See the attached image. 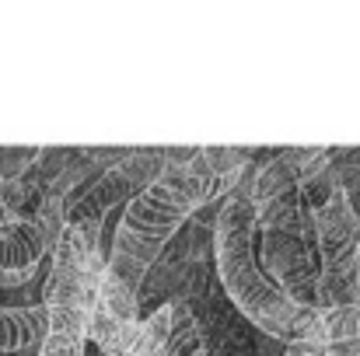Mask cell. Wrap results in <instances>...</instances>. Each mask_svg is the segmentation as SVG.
Returning <instances> with one entry per match:
<instances>
[{"mask_svg": "<svg viewBox=\"0 0 360 356\" xmlns=\"http://www.w3.org/2000/svg\"><path fill=\"white\" fill-rule=\"evenodd\" d=\"M255 228L262 231V255L273 283L308 311H319V265H315V224L297 189L255 206ZM322 315V311H319Z\"/></svg>", "mask_w": 360, "mask_h": 356, "instance_id": "cell-3", "label": "cell"}, {"mask_svg": "<svg viewBox=\"0 0 360 356\" xmlns=\"http://www.w3.org/2000/svg\"><path fill=\"white\" fill-rule=\"evenodd\" d=\"M39 157V147H0V182L21 178Z\"/></svg>", "mask_w": 360, "mask_h": 356, "instance_id": "cell-13", "label": "cell"}, {"mask_svg": "<svg viewBox=\"0 0 360 356\" xmlns=\"http://www.w3.org/2000/svg\"><path fill=\"white\" fill-rule=\"evenodd\" d=\"M315 154H319V147H287V150L273 154L266 164H259L255 175H252V182H248L252 203L262 206V203H273V199L294 192L301 185L304 168H308V161Z\"/></svg>", "mask_w": 360, "mask_h": 356, "instance_id": "cell-6", "label": "cell"}, {"mask_svg": "<svg viewBox=\"0 0 360 356\" xmlns=\"http://www.w3.org/2000/svg\"><path fill=\"white\" fill-rule=\"evenodd\" d=\"M329 175L336 182V192L347 199V206L360 220V147H333Z\"/></svg>", "mask_w": 360, "mask_h": 356, "instance_id": "cell-11", "label": "cell"}, {"mask_svg": "<svg viewBox=\"0 0 360 356\" xmlns=\"http://www.w3.org/2000/svg\"><path fill=\"white\" fill-rule=\"evenodd\" d=\"M49 244L32 217H18L0 228V269L7 272H39Z\"/></svg>", "mask_w": 360, "mask_h": 356, "instance_id": "cell-7", "label": "cell"}, {"mask_svg": "<svg viewBox=\"0 0 360 356\" xmlns=\"http://www.w3.org/2000/svg\"><path fill=\"white\" fill-rule=\"evenodd\" d=\"M172 304V325L161 356H210L207 353V332L193 311L189 301H168Z\"/></svg>", "mask_w": 360, "mask_h": 356, "instance_id": "cell-10", "label": "cell"}, {"mask_svg": "<svg viewBox=\"0 0 360 356\" xmlns=\"http://www.w3.org/2000/svg\"><path fill=\"white\" fill-rule=\"evenodd\" d=\"M322 332H326V343H329V346L360 339V301L347 304V308L326 311V315H322Z\"/></svg>", "mask_w": 360, "mask_h": 356, "instance_id": "cell-12", "label": "cell"}, {"mask_svg": "<svg viewBox=\"0 0 360 356\" xmlns=\"http://www.w3.org/2000/svg\"><path fill=\"white\" fill-rule=\"evenodd\" d=\"M88 343L102 356H140V322H120L95 304L88 315Z\"/></svg>", "mask_w": 360, "mask_h": 356, "instance_id": "cell-9", "label": "cell"}, {"mask_svg": "<svg viewBox=\"0 0 360 356\" xmlns=\"http://www.w3.org/2000/svg\"><path fill=\"white\" fill-rule=\"evenodd\" d=\"M200 147H165V168H189Z\"/></svg>", "mask_w": 360, "mask_h": 356, "instance_id": "cell-14", "label": "cell"}, {"mask_svg": "<svg viewBox=\"0 0 360 356\" xmlns=\"http://www.w3.org/2000/svg\"><path fill=\"white\" fill-rule=\"evenodd\" d=\"M255 203L248 196V185L238 182L235 192L217 206L214 217V262H217V276L224 294L231 297V304L238 308L245 322H252L266 339H276L283 346L301 343V339H315L326 343L322 332V315L297 308L255 262ZM329 346V343H326Z\"/></svg>", "mask_w": 360, "mask_h": 356, "instance_id": "cell-1", "label": "cell"}, {"mask_svg": "<svg viewBox=\"0 0 360 356\" xmlns=\"http://www.w3.org/2000/svg\"><path fill=\"white\" fill-rule=\"evenodd\" d=\"M161 175H165V147H133L126 161H120L116 168H109L105 175H98L91 185H84L67 199V220H84V217L105 220L112 206L136 199Z\"/></svg>", "mask_w": 360, "mask_h": 356, "instance_id": "cell-5", "label": "cell"}, {"mask_svg": "<svg viewBox=\"0 0 360 356\" xmlns=\"http://www.w3.org/2000/svg\"><path fill=\"white\" fill-rule=\"evenodd\" d=\"M49 332V311L42 304L0 308V353L39 350Z\"/></svg>", "mask_w": 360, "mask_h": 356, "instance_id": "cell-8", "label": "cell"}, {"mask_svg": "<svg viewBox=\"0 0 360 356\" xmlns=\"http://www.w3.org/2000/svg\"><path fill=\"white\" fill-rule=\"evenodd\" d=\"M319 244V311L347 308L360 301V220L340 192L311 210Z\"/></svg>", "mask_w": 360, "mask_h": 356, "instance_id": "cell-4", "label": "cell"}, {"mask_svg": "<svg viewBox=\"0 0 360 356\" xmlns=\"http://www.w3.org/2000/svg\"><path fill=\"white\" fill-rule=\"evenodd\" d=\"M207 206H214V175L207 171L200 154L189 168H165V175L150 189L122 206L105 279L140 297L147 272L158 265L172 237Z\"/></svg>", "mask_w": 360, "mask_h": 356, "instance_id": "cell-2", "label": "cell"}]
</instances>
